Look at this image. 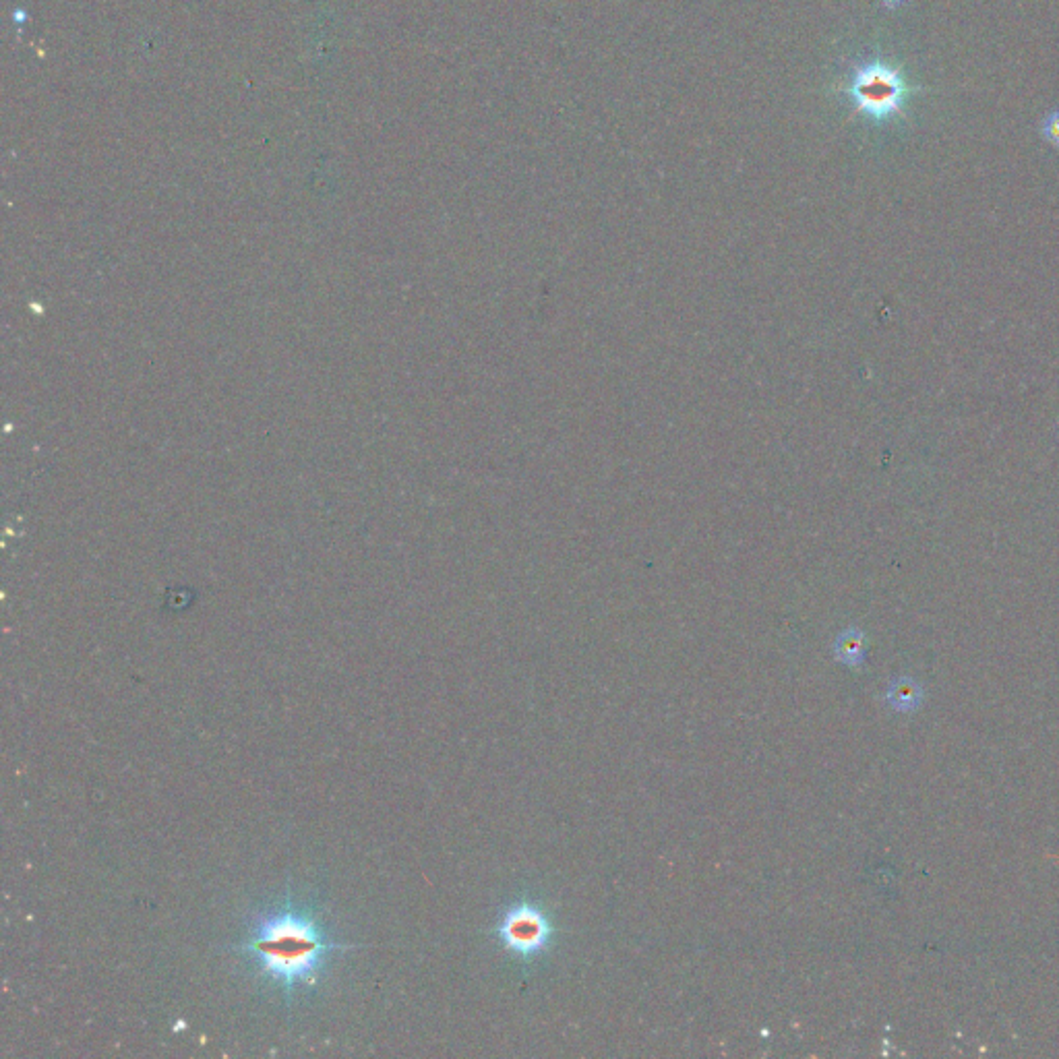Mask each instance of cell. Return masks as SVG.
Masks as SVG:
<instances>
[{"instance_id":"277c9868","label":"cell","mask_w":1059,"mask_h":1059,"mask_svg":"<svg viewBox=\"0 0 1059 1059\" xmlns=\"http://www.w3.org/2000/svg\"><path fill=\"white\" fill-rule=\"evenodd\" d=\"M834 656L846 667H859L865 658V635L859 629L842 631L834 642Z\"/></svg>"},{"instance_id":"7a4b0ae2","label":"cell","mask_w":1059,"mask_h":1059,"mask_svg":"<svg viewBox=\"0 0 1059 1059\" xmlns=\"http://www.w3.org/2000/svg\"><path fill=\"white\" fill-rule=\"evenodd\" d=\"M849 94L861 114L873 123H886L904 110L909 87L898 69L882 60H871L853 71Z\"/></svg>"},{"instance_id":"5b68a950","label":"cell","mask_w":1059,"mask_h":1059,"mask_svg":"<svg viewBox=\"0 0 1059 1059\" xmlns=\"http://www.w3.org/2000/svg\"><path fill=\"white\" fill-rule=\"evenodd\" d=\"M888 702L892 704V708L902 712L913 710L919 702V689L913 681H898L888 691Z\"/></svg>"},{"instance_id":"6da1fadb","label":"cell","mask_w":1059,"mask_h":1059,"mask_svg":"<svg viewBox=\"0 0 1059 1059\" xmlns=\"http://www.w3.org/2000/svg\"><path fill=\"white\" fill-rule=\"evenodd\" d=\"M354 948L336 940L315 902L286 892L249 917L232 952L261 991L292 1006L321 985L338 954Z\"/></svg>"},{"instance_id":"8992f818","label":"cell","mask_w":1059,"mask_h":1059,"mask_svg":"<svg viewBox=\"0 0 1059 1059\" xmlns=\"http://www.w3.org/2000/svg\"><path fill=\"white\" fill-rule=\"evenodd\" d=\"M1043 137L1059 149V110H1053L1043 120Z\"/></svg>"},{"instance_id":"3957f363","label":"cell","mask_w":1059,"mask_h":1059,"mask_svg":"<svg viewBox=\"0 0 1059 1059\" xmlns=\"http://www.w3.org/2000/svg\"><path fill=\"white\" fill-rule=\"evenodd\" d=\"M495 933L505 950L530 958L551 946L553 925L536 904L516 902L499 915Z\"/></svg>"},{"instance_id":"52a82bcc","label":"cell","mask_w":1059,"mask_h":1059,"mask_svg":"<svg viewBox=\"0 0 1059 1059\" xmlns=\"http://www.w3.org/2000/svg\"><path fill=\"white\" fill-rule=\"evenodd\" d=\"M882 3H884L886 9H898V7H902L906 3V0H882Z\"/></svg>"}]
</instances>
